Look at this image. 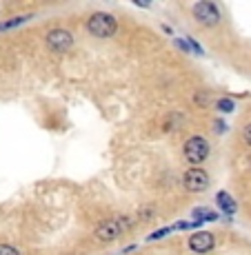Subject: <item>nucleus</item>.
Returning a JSON list of instances; mask_svg holds the SVG:
<instances>
[{"mask_svg":"<svg viewBox=\"0 0 251 255\" xmlns=\"http://www.w3.org/2000/svg\"><path fill=\"white\" fill-rule=\"evenodd\" d=\"M209 100H211L209 93H198V96H194V102L196 105H200V107H207L209 105Z\"/></svg>","mask_w":251,"mask_h":255,"instance_id":"nucleus-10","label":"nucleus"},{"mask_svg":"<svg viewBox=\"0 0 251 255\" xmlns=\"http://www.w3.org/2000/svg\"><path fill=\"white\" fill-rule=\"evenodd\" d=\"M27 20H29V16H18V18H13V20H9V22H2V24H0V31H7V29L18 27V24H22V22H27Z\"/></svg>","mask_w":251,"mask_h":255,"instance_id":"nucleus-9","label":"nucleus"},{"mask_svg":"<svg viewBox=\"0 0 251 255\" xmlns=\"http://www.w3.org/2000/svg\"><path fill=\"white\" fill-rule=\"evenodd\" d=\"M0 255H20L13 247H9V244H0Z\"/></svg>","mask_w":251,"mask_h":255,"instance_id":"nucleus-12","label":"nucleus"},{"mask_svg":"<svg viewBox=\"0 0 251 255\" xmlns=\"http://www.w3.org/2000/svg\"><path fill=\"white\" fill-rule=\"evenodd\" d=\"M194 16L205 27H214V24L220 22V11L214 2H198L194 7Z\"/></svg>","mask_w":251,"mask_h":255,"instance_id":"nucleus-4","label":"nucleus"},{"mask_svg":"<svg viewBox=\"0 0 251 255\" xmlns=\"http://www.w3.org/2000/svg\"><path fill=\"white\" fill-rule=\"evenodd\" d=\"M207 155H209V144H207L205 138L196 135V138H189L185 142V158H187V162L200 164V162H205Z\"/></svg>","mask_w":251,"mask_h":255,"instance_id":"nucleus-2","label":"nucleus"},{"mask_svg":"<svg viewBox=\"0 0 251 255\" xmlns=\"http://www.w3.org/2000/svg\"><path fill=\"white\" fill-rule=\"evenodd\" d=\"M243 138H245V142H247V144L251 146V122L243 129Z\"/></svg>","mask_w":251,"mask_h":255,"instance_id":"nucleus-13","label":"nucleus"},{"mask_svg":"<svg viewBox=\"0 0 251 255\" xmlns=\"http://www.w3.org/2000/svg\"><path fill=\"white\" fill-rule=\"evenodd\" d=\"M218 207L223 209L225 213H234V211H236V202L229 198L227 193H225V191H220V193H218Z\"/></svg>","mask_w":251,"mask_h":255,"instance_id":"nucleus-8","label":"nucleus"},{"mask_svg":"<svg viewBox=\"0 0 251 255\" xmlns=\"http://www.w3.org/2000/svg\"><path fill=\"white\" fill-rule=\"evenodd\" d=\"M216 247V240H214V235L211 233H207V231H200V233H194L189 238V249L194 253H209L211 249Z\"/></svg>","mask_w":251,"mask_h":255,"instance_id":"nucleus-7","label":"nucleus"},{"mask_svg":"<svg viewBox=\"0 0 251 255\" xmlns=\"http://www.w3.org/2000/svg\"><path fill=\"white\" fill-rule=\"evenodd\" d=\"M218 109L225 111V114H231V111H234V102H231V100H220L218 102Z\"/></svg>","mask_w":251,"mask_h":255,"instance_id":"nucleus-11","label":"nucleus"},{"mask_svg":"<svg viewBox=\"0 0 251 255\" xmlns=\"http://www.w3.org/2000/svg\"><path fill=\"white\" fill-rule=\"evenodd\" d=\"M87 29L98 38H109L116 33L118 22H116L114 16H109V13H93L89 18V22H87Z\"/></svg>","mask_w":251,"mask_h":255,"instance_id":"nucleus-1","label":"nucleus"},{"mask_svg":"<svg viewBox=\"0 0 251 255\" xmlns=\"http://www.w3.org/2000/svg\"><path fill=\"white\" fill-rule=\"evenodd\" d=\"M47 45L51 51L65 53L67 49L73 45V36L67 31V29H53V31L47 33Z\"/></svg>","mask_w":251,"mask_h":255,"instance_id":"nucleus-5","label":"nucleus"},{"mask_svg":"<svg viewBox=\"0 0 251 255\" xmlns=\"http://www.w3.org/2000/svg\"><path fill=\"white\" fill-rule=\"evenodd\" d=\"M183 184H185V189L187 191H191V193H198V191H205L207 189V184H209V178H207V173L203 169H189L185 173V178H183Z\"/></svg>","mask_w":251,"mask_h":255,"instance_id":"nucleus-6","label":"nucleus"},{"mask_svg":"<svg viewBox=\"0 0 251 255\" xmlns=\"http://www.w3.org/2000/svg\"><path fill=\"white\" fill-rule=\"evenodd\" d=\"M129 220H109V222H102L96 227V240H100V242H111V240L120 238V233L125 231L127 227H129Z\"/></svg>","mask_w":251,"mask_h":255,"instance_id":"nucleus-3","label":"nucleus"}]
</instances>
